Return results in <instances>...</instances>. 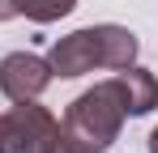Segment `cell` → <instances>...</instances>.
<instances>
[{"label": "cell", "instance_id": "6da1fadb", "mask_svg": "<svg viewBox=\"0 0 158 153\" xmlns=\"http://www.w3.org/2000/svg\"><path fill=\"white\" fill-rule=\"evenodd\" d=\"M124 119H128V106H124V94H120V81H98L90 85L85 94L64 106V119H60V132L69 140L85 145L90 153H107L120 132H124Z\"/></svg>", "mask_w": 158, "mask_h": 153}, {"label": "cell", "instance_id": "7a4b0ae2", "mask_svg": "<svg viewBox=\"0 0 158 153\" xmlns=\"http://www.w3.org/2000/svg\"><path fill=\"white\" fill-rule=\"evenodd\" d=\"M60 140V119L39 98L0 111V153H52Z\"/></svg>", "mask_w": 158, "mask_h": 153}, {"label": "cell", "instance_id": "3957f363", "mask_svg": "<svg viewBox=\"0 0 158 153\" xmlns=\"http://www.w3.org/2000/svg\"><path fill=\"white\" fill-rule=\"evenodd\" d=\"M52 85V64L47 55H34V51H9L0 60V94L9 102H30L43 98V89Z\"/></svg>", "mask_w": 158, "mask_h": 153}, {"label": "cell", "instance_id": "277c9868", "mask_svg": "<svg viewBox=\"0 0 158 153\" xmlns=\"http://www.w3.org/2000/svg\"><path fill=\"white\" fill-rule=\"evenodd\" d=\"M47 64H52V76H60V81H77V76L94 73V68H98V38H94V26L56 38L52 51H47Z\"/></svg>", "mask_w": 158, "mask_h": 153}, {"label": "cell", "instance_id": "5b68a950", "mask_svg": "<svg viewBox=\"0 0 158 153\" xmlns=\"http://www.w3.org/2000/svg\"><path fill=\"white\" fill-rule=\"evenodd\" d=\"M94 38H98V68L107 73H124L128 64H137V34H132L128 26H115V22H103L94 26Z\"/></svg>", "mask_w": 158, "mask_h": 153}, {"label": "cell", "instance_id": "8992f818", "mask_svg": "<svg viewBox=\"0 0 158 153\" xmlns=\"http://www.w3.org/2000/svg\"><path fill=\"white\" fill-rule=\"evenodd\" d=\"M115 81H120V94H124L128 115H150L158 106V76L150 73V68L128 64L124 73H115Z\"/></svg>", "mask_w": 158, "mask_h": 153}, {"label": "cell", "instance_id": "52a82bcc", "mask_svg": "<svg viewBox=\"0 0 158 153\" xmlns=\"http://www.w3.org/2000/svg\"><path fill=\"white\" fill-rule=\"evenodd\" d=\"M77 9V0H17V17H30L34 26H52L69 17Z\"/></svg>", "mask_w": 158, "mask_h": 153}, {"label": "cell", "instance_id": "ba28073f", "mask_svg": "<svg viewBox=\"0 0 158 153\" xmlns=\"http://www.w3.org/2000/svg\"><path fill=\"white\" fill-rule=\"evenodd\" d=\"M52 153H90V149H85V145H77V140H69V136L60 132V140H56V149H52Z\"/></svg>", "mask_w": 158, "mask_h": 153}, {"label": "cell", "instance_id": "9c48e42d", "mask_svg": "<svg viewBox=\"0 0 158 153\" xmlns=\"http://www.w3.org/2000/svg\"><path fill=\"white\" fill-rule=\"evenodd\" d=\"M17 17V0H0V22H13Z\"/></svg>", "mask_w": 158, "mask_h": 153}, {"label": "cell", "instance_id": "30bf717a", "mask_svg": "<svg viewBox=\"0 0 158 153\" xmlns=\"http://www.w3.org/2000/svg\"><path fill=\"white\" fill-rule=\"evenodd\" d=\"M145 153H158V128L150 132V140H145Z\"/></svg>", "mask_w": 158, "mask_h": 153}]
</instances>
